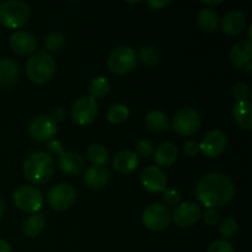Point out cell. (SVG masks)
Returning a JSON list of instances; mask_svg holds the SVG:
<instances>
[{"label": "cell", "instance_id": "obj_22", "mask_svg": "<svg viewBox=\"0 0 252 252\" xmlns=\"http://www.w3.org/2000/svg\"><path fill=\"white\" fill-rule=\"evenodd\" d=\"M177 154H179V152H177V148L174 143H161V144L155 149V162L161 167H169L176 161Z\"/></svg>", "mask_w": 252, "mask_h": 252}, {"label": "cell", "instance_id": "obj_31", "mask_svg": "<svg viewBox=\"0 0 252 252\" xmlns=\"http://www.w3.org/2000/svg\"><path fill=\"white\" fill-rule=\"evenodd\" d=\"M219 233L223 238L231 239L238 233V221L233 217H226L219 224Z\"/></svg>", "mask_w": 252, "mask_h": 252}, {"label": "cell", "instance_id": "obj_36", "mask_svg": "<svg viewBox=\"0 0 252 252\" xmlns=\"http://www.w3.org/2000/svg\"><path fill=\"white\" fill-rule=\"evenodd\" d=\"M208 252H235L233 245L228 240H217L212 243L208 248Z\"/></svg>", "mask_w": 252, "mask_h": 252}, {"label": "cell", "instance_id": "obj_37", "mask_svg": "<svg viewBox=\"0 0 252 252\" xmlns=\"http://www.w3.org/2000/svg\"><path fill=\"white\" fill-rule=\"evenodd\" d=\"M203 218L207 225L214 226L220 220V213L217 208H207L203 213Z\"/></svg>", "mask_w": 252, "mask_h": 252}, {"label": "cell", "instance_id": "obj_1", "mask_svg": "<svg viewBox=\"0 0 252 252\" xmlns=\"http://www.w3.org/2000/svg\"><path fill=\"white\" fill-rule=\"evenodd\" d=\"M194 194L206 208H217L233 201L235 196V186L226 175L221 172H211L199 180Z\"/></svg>", "mask_w": 252, "mask_h": 252}, {"label": "cell", "instance_id": "obj_40", "mask_svg": "<svg viewBox=\"0 0 252 252\" xmlns=\"http://www.w3.org/2000/svg\"><path fill=\"white\" fill-rule=\"evenodd\" d=\"M51 118L56 123L62 122V121H63L64 118H65V110H64V108H62V107L56 108V110H53V112H52Z\"/></svg>", "mask_w": 252, "mask_h": 252}, {"label": "cell", "instance_id": "obj_16", "mask_svg": "<svg viewBox=\"0 0 252 252\" xmlns=\"http://www.w3.org/2000/svg\"><path fill=\"white\" fill-rule=\"evenodd\" d=\"M10 48L20 56H30L36 51L37 39L26 31H16L10 37Z\"/></svg>", "mask_w": 252, "mask_h": 252}, {"label": "cell", "instance_id": "obj_23", "mask_svg": "<svg viewBox=\"0 0 252 252\" xmlns=\"http://www.w3.org/2000/svg\"><path fill=\"white\" fill-rule=\"evenodd\" d=\"M145 126L150 132L164 133L170 128V120L164 112L158 110H153L148 112L144 120Z\"/></svg>", "mask_w": 252, "mask_h": 252}, {"label": "cell", "instance_id": "obj_29", "mask_svg": "<svg viewBox=\"0 0 252 252\" xmlns=\"http://www.w3.org/2000/svg\"><path fill=\"white\" fill-rule=\"evenodd\" d=\"M88 157L94 166H105L108 161V153L101 144H93L88 149Z\"/></svg>", "mask_w": 252, "mask_h": 252}, {"label": "cell", "instance_id": "obj_10", "mask_svg": "<svg viewBox=\"0 0 252 252\" xmlns=\"http://www.w3.org/2000/svg\"><path fill=\"white\" fill-rule=\"evenodd\" d=\"M98 113L97 101L91 96L79 98L71 108V120L79 126H88L94 122Z\"/></svg>", "mask_w": 252, "mask_h": 252}, {"label": "cell", "instance_id": "obj_34", "mask_svg": "<svg viewBox=\"0 0 252 252\" xmlns=\"http://www.w3.org/2000/svg\"><path fill=\"white\" fill-rule=\"evenodd\" d=\"M231 95L238 102L240 101H246L249 96V86L244 83H238L231 89Z\"/></svg>", "mask_w": 252, "mask_h": 252}, {"label": "cell", "instance_id": "obj_14", "mask_svg": "<svg viewBox=\"0 0 252 252\" xmlns=\"http://www.w3.org/2000/svg\"><path fill=\"white\" fill-rule=\"evenodd\" d=\"M230 58L234 65L241 71L252 70V43L249 39L236 42L230 51Z\"/></svg>", "mask_w": 252, "mask_h": 252}, {"label": "cell", "instance_id": "obj_19", "mask_svg": "<svg viewBox=\"0 0 252 252\" xmlns=\"http://www.w3.org/2000/svg\"><path fill=\"white\" fill-rule=\"evenodd\" d=\"M58 166L68 175H78L85 169L83 155L76 152H64L58 159Z\"/></svg>", "mask_w": 252, "mask_h": 252}, {"label": "cell", "instance_id": "obj_27", "mask_svg": "<svg viewBox=\"0 0 252 252\" xmlns=\"http://www.w3.org/2000/svg\"><path fill=\"white\" fill-rule=\"evenodd\" d=\"M110 91V81L105 76H96L89 84V93L93 98L105 97Z\"/></svg>", "mask_w": 252, "mask_h": 252}, {"label": "cell", "instance_id": "obj_5", "mask_svg": "<svg viewBox=\"0 0 252 252\" xmlns=\"http://www.w3.org/2000/svg\"><path fill=\"white\" fill-rule=\"evenodd\" d=\"M14 204L22 212L37 213L43 207V196L41 191L31 185H21L12 193Z\"/></svg>", "mask_w": 252, "mask_h": 252}, {"label": "cell", "instance_id": "obj_9", "mask_svg": "<svg viewBox=\"0 0 252 252\" xmlns=\"http://www.w3.org/2000/svg\"><path fill=\"white\" fill-rule=\"evenodd\" d=\"M76 198L75 189L70 184L61 182V184L54 185L51 187L47 194V201L48 204L54 211H66L74 204Z\"/></svg>", "mask_w": 252, "mask_h": 252}, {"label": "cell", "instance_id": "obj_28", "mask_svg": "<svg viewBox=\"0 0 252 252\" xmlns=\"http://www.w3.org/2000/svg\"><path fill=\"white\" fill-rule=\"evenodd\" d=\"M128 116H129V108L122 103H116V105L111 106L106 112V118L108 122L113 123V125L125 122Z\"/></svg>", "mask_w": 252, "mask_h": 252}, {"label": "cell", "instance_id": "obj_35", "mask_svg": "<svg viewBox=\"0 0 252 252\" xmlns=\"http://www.w3.org/2000/svg\"><path fill=\"white\" fill-rule=\"evenodd\" d=\"M154 153V145L150 140L148 139H142L140 142H138L137 144V155L138 157L143 158H149L150 155Z\"/></svg>", "mask_w": 252, "mask_h": 252}, {"label": "cell", "instance_id": "obj_38", "mask_svg": "<svg viewBox=\"0 0 252 252\" xmlns=\"http://www.w3.org/2000/svg\"><path fill=\"white\" fill-rule=\"evenodd\" d=\"M47 150H48V153L47 154L48 155H56V157H61L62 154H63L65 150H64V145L62 144V142H59V140L57 139H51L48 142V144H47Z\"/></svg>", "mask_w": 252, "mask_h": 252}, {"label": "cell", "instance_id": "obj_43", "mask_svg": "<svg viewBox=\"0 0 252 252\" xmlns=\"http://www.w3.org/2000/svg\"><path fill=\"white\" fill-rule=\"evenodd\" d=\"M203 5H208V6H214V5L221 4V0H218V1H202Z\"/></svg>", "mask_w": 252, "mask_h": 252}, {"label": "cell", "instance_id": "obj_17", "mask_svg": "<svg viewBox=\"0 0 252 252\" xmlns=\"http://www.w3.org/2000/svg\"><path fill=\"white\" fill-rule=\"evenodd\" d=\"M112 166L120 174H130L139 166V157L133 150H121L113 157Z\"/></svg>", "mask_w": 252, "mask_h": 252}, {"label": "cell", "instance_id": "obj_41", "mask_svg": "<svg viewBox=\"0 0 252 252\" xmlns=\"http://www.w3.org/2000/svg\"><path fill=\"white\" fill-rule=\"evenodd\" d=\"M145 4H147L148 6L152 7L153 10H159L161 9V7H165L166 5H169L170 1L169 0H165V1H158V0H154V1H153V0H149V1H145Z\"/></svg>", "mask_w": 252, "mask_h": 252}, {"label": "cell", "instance_id": "obj_32", "mask_svg": "<svg viewBox=\"0 0 252 252\" xmlns=\"http://www.w3.org/2000/svg\"><path fill=\"white\" fill-rule=\"evenodd\" d=\"M64 44H65V38L58 32H51L44 37V47L47 51H59Z\"/></svg>", "mask_w": 252, "mask_h": 252}, {"label": "cell", "instance_id": "obj_21", "mask_svg": "<svg viewBox=\"0 0 252 252\" xmlns=\"http://www.w3.org/2000/svg\"><path fill=\"white\" fill-rule=\"evenodd\" d=\"M20 78V66L11 59H0V88L15 85Z\"/></svg>", "mask_w": 252, "mask_h": 252}, {"label": "cell", "instance_id": "obj_15", "mask_svg": "<svg viewBox=\"0 0 252 252\" xmlns=\"http://www.w3.org/2000/svg\"><path fill=\"white\" fill-rule=\"evenodd\" d=\"M142 186L152 193H159L166 189L167 177L160 167L148 166L143 170L140 176Z\"/></svg>", "mask_w": 252, "mask_h": 252}, {"label": "cell", "instance_id": "obj_26", "mask_svg": "<svg viewBox=\"0 0 252 252\" xmlns=\"http://www.w3.org/2000/svg\"><path fill=\"white\" fill-rule=\"evenodd\" d=\"M44 224H46V218L43 214L34 213L25 220L22 231L27 238H36L43 231Z\"/></svg>", "mask_w": 252, "mask_h": 252}, {"label": "cell", "instance_id": "obj_13", "mask_svg": "<svg viewBox=\"0 0 252 252\" xmlns=\"http://www.w3.org/2000/svg\"><path fill=\"white\" fill-rule=\"evenodd\" d=\"M226 145H228V138L225 133L220 129H212L204 135L199 148L206 157L218 158L225 152Z\"/></svg>", "mask_w": 252, "mask_h": 252}, {"label": "cell", "instance_id": "obj_7", "mask_svg": "<svg viewBox=\"0 0 252 252\" xmlns=\"http://www.w3.org/2000/svg\"><path fill=\"white\" fill-rule=\"evenodd\" d=\"M201 115L192 107L182 108L176 113L172 121V129L181 137L193 135L201 127Z\"/></svg>", "mask_w": 252, "mask_h": 252}, {"label": "cell", "instance_id": "obj_24", "mask_svg": "<svg viewBox=\"0 0 252 252\" xmlns=\"http://www.w3.org/2000/svg\"><path fill=\"white\" fill-rule=\"evenodd\" d=\"M233 117L239 127L243 129L250 130L252 128V118H251V101H240L236 102L233 107Z\"/></svg>", "mask_w": 252, "mask_h": 252}, {"label": "cell", "instance_id": "obj_6", "mask_svg": "<svg viewBox=\"0 0 252 252\" xmlns=\"http://www.w3.org/2000/svg\"><path fill=\"white\" fill-rule=\"evenodd\" d=\"M137 62V54L132 47L121 46L111 52L107 58V65L112 73L125 75L135 68Z\"/></svg>", "mask_w": 252, "mask_h": 252}, {"label": "cell", "instance_id": "obj_12", "mask_svg": "<svg viewBox=\"0 0 252 252\" xmlns=\"http://www.w3.org/2000/svg\"><path fill=\"white\" fill-rule=\"evenodd\" d=\"M201 217L202 209L198 204L193 203V202H184L174 209V214L171 218L174 219V223L177 226L187 229L197 224Z\"/></svg>", "mask_w": 252, "mask_h": 252}, {"label": "cell", "instance_id": "obj_20", "mask_svg": "<svg viewBox=\"0 0 252 252\" xmlns=\"http://www.w3.org/2000/svg\"><path fill=\"white\" fill-rule=\"evenodd\" d=\"M110 181V172L103 166L88 167L84 176V182L93 189H103Z\"/></svg>", "mask_w": 252, "mask_h": 252}, {"label": "cell", "instance_id": "obj_44", "mask_svg": "<svg viewBox=\"0 0 252 252\" xmlns=\"http://www.w3.org/2000/svg\"><path fill=\"white\" fill-rule=\"evenodd\" d=\"M4 212H5L4 202H2V199L0 198V220H1V218L4 217Z\"/></svg>", "mask_w": 252, "mask_h": 252}, {"label": "cell", "instance_id": "obj_25", "mask_svg": "<svg viewBox=\"0 0 252 252\" xmlns=\"http://www.w3.org/2000/svg\"><path fill=\"white\" fill-rule=\"evenodd\" d=\"M198 24L206 32H216L220 26V17L216 10L203 7L198 12Z\"/></svg>", "mask_w": 252, "mask_h": 252}, {"label": "cell", "instance_id": "obj_11", "mask_svg": "<svg viewBox=\"0 0 252 252\" xmlns=\"http://www.w3.org/2000/svg\"><path fill=\"white\" fill-rule=\"evenodd\" d=\"M57 130V123L52 120L51 116L47 115H39L32 118L29 127L30 135L36 142H48L53 139Z\"/></svg>", "mask_w": 252, "mask_h": 252}, {"label": "cell", "instance_id": "obj_8", "mask_svg": "<svg viewBox=\"0 0 252 252\" xmlns=\"http://www.w3.org/2000/svg\"><path fill=\"white\" fill-rule=\"evenodd\" d=\"M171 220L169 208L162 203L155 202L149 204L143 212V224L152 231H161L167 228Z\"/></svg>", "mask_w": 252, "mask_h": 252}, {"label": "cell", "instance_id": "obj_30", "mask_svg": "<svg viewBox=\"0 0 252 252\" xmlns=\"http://www.w3.org/2000/svg\"><path fill=\"white\" fill-rule=\"evenodd\" d=\"M139 59L144 65L154 66L157 65L160 59V53L155 47L147 46L140 48L139 51Z\"/></svg>", "mask_w": 252, "mask_h": 252}, {"label": "cell", "instance_id": "obj_18", "mask_svg": "<svg viewBox=\"0 0 252 252\" xmlns=\"http://www.w3.org/2000/svg\"><path fill=\"white\" fill-rule=\"evenodd\" d=\"M246 27V16L239 10H230L221 20V30L228 36L240 34Z\"/></svg>", "mask_w": 252, "mask_h": 252}, {"label": "cell", "instance_id": "obj_42", "mask_svg": "<svg viewBox=\"0 0 252 252\" xmlns=\"http://www.w3.org/2000/svg\"><path fill=\"white\" fill-rule=\"evenodd\" d=\"M0 252H12L10 244L7 241L1 240V239H0Z\"/></svg>", "mask_w": 252, "mask_h": 252}, {"label": "cell", "instance_id": "obj_4", "mask_svg": "<svg viewBox=\"0 0 252 252\" xmlns=\"http://www.w3.org/2000/svg\"><path fill=\"white\" fill-rule=\"evenodd\" d=\"M31 16L29 5L21 0H7L0 2V24L7 29H20Z\"/></svg>", "mask_w": 252, "mask_h": 252}, {"label": "cell", "instance_id": "obj_2", "mask_svg": "<svg viewBox=\"0 0 252 252\" xmlns=\"http://www.w3.org/2000/svg\"><path fill=\"white\" fill-rule=\"evenodd\" d=\"M56 164L51 155L46 152H34L26 158L24 162V174L30 182L34 185L47 184L52 179Z\"/></svg>", "mask_w": 252, "mask_h": 252}, {"label": "cell", "instance_id": "obj_33", "mask_svg": "<svg viewBox=\"0 0 252 252\" xmlns=\"http://www.w3.org/2000/svg\"><path fill=\"white\" fill-rule=\"evenodd\" d=\"M162 198L170 206H175V204L179 203L181 201V193L177 191L174 187H166V189L162 191Z\"/></svg>", "mask_w": 252, "mask_h": 252}, {"label": "cell", "instance_id": "obj_39", "mask_svg": "<svg viewBox=\"0 0 252 252\" xmlns=\"http://www.w3.org/2000/svg\"><path fill=\"white\" fill-rule=\"evenodd\" d=\"M184 152L187 157L196 158L198 157L199 153H201V148H199V144L196 140H189V142L185 143Z\"/></svg>", "mask_w": 252, "mask_h": 252}, {"label": "cell", "instance_id": "obj_3", "mask_svg": "<svg viewBox=\"0 0 252 252\" xmlns=\"http://www.w3.org/2000/svg\"><path fill=\"white\" fill-rule=\"evenodd\" d=\"M26 73L34 84H44L53 78L56 73V62L47 51L36 52L27 61Z\"/></svg>", "mask_w": 252, "mask_h": 252}]
</instances>
